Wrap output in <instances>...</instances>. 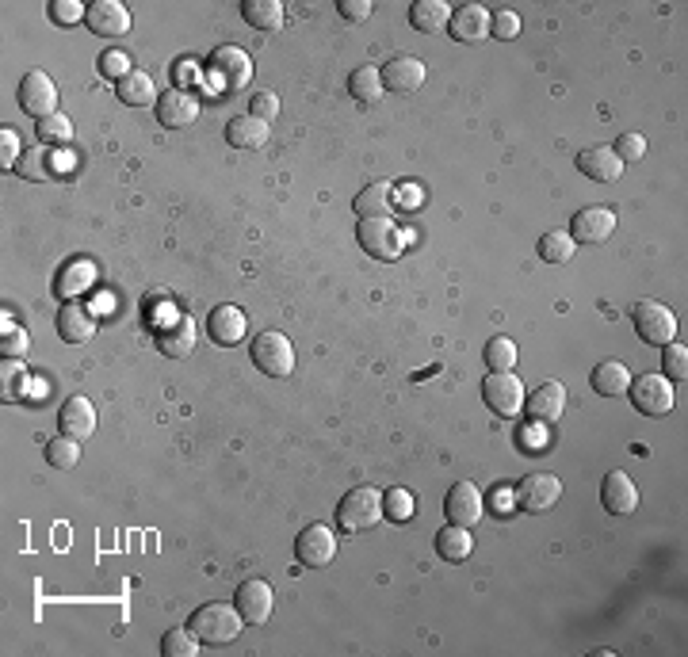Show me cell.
<instances>
[{"mask_svg":"<svg viewBox=\"0 0 688 657\" xmlns=\"http://www.w3.org/2000/svg\"><path fill=\"white\" fill-rule=\"evenodd\" d=\"M245 627V619L234 604H199L188 619V631H192L203 646H222V642H234Z\"/></svg>","mask_w":688,"mask_h":657,"instance_id":"obj_1","label":"cell"},{"mask_svg":"<svg viewBox=\"0 0 688 657\" xmlns=\"http://www.w3.org/2000/svg\"><path fill=\"white\" fill-rule=\"evenodd\" d=\"M383 520V493L375 489H348L337 505V524H341L344 535H356V531H367L375 528Z\"/></svg>","mask_w":688,"mask_h":657,"instance_id":"obj_2","label":"cell"},{"mask_svg":"<svg viewBox=\"0 0 688 657\" xmlns=\"http://www.w3.org/2000/svg\"><path fill=\"white\" fill-rule=\"evenodd\" d=\"M249 356H253L260 375H268V379H287V375L295 371V348H291V340L283 337V333H276V329L257 333Z\"/></svg>","mask_w":688,"mask_h":657,"instance_id":"obj_3","label":"cell"},{"mask_svg":"<svg viewBox=\"0 0 688 657\" xmlns=\"http://www.w3.org/2000/svg\"><path fill=\"white\" fill-rule=\"evenodd\" d=\"M356 241L367 256L375 260H398L406 253V234L390 222V218H360L356 226Z\"/></svg>","mask_w":688,"mask_h":657,"instance_id":"obj_4","label":"cell"},{"mask_svg":"<svg viewBox=\"0 0 688 657\" xmlns=\"http://www.w3.org/2000/svg\"><path fill=\"white\" fill-rule=\"evenodd\" d=\"M627 398H631V405H635L643 417H666L669 409H673V402H677L673 382H669L666 375H639V379H631Z\"/></svg>","mask_w":688,"mask_h":657,"instance_id":"obj_5","label":"cell"},{"mask_svg":"<svg viewBox=\"0 0 688 657\" xmlns=\"http://www.w3.org/2000/svg\"><path fill=\"white\" fill-rule=\"evenodd\" d=\"M16 100H20L23 115H31L35 123L46 119V115H58V88H54V81L46 77L43 69L23 73L20 88H16Z\"/></svg>","mask_w":688,"mask_h":657,"instance_id":"obj_6","label":"cell"},{"mask_svg":"<svg viewBox=\"0 0 688 657\" xmlns=\"http://www.w3.org/2000/svg\"><path fill=\"white\" fill-rule=\"evenodd\" d=\"M635 333H639L643 344H662L666 348L669 340H677V318H673L669 306L646 298V302L635 306Z\"/></svg>","mask_w":688,"mask_h":657,"instance_id":"obj_7","label":"cell"},{"mask_svg":"<svg viewBox=\"0 0 688 657\" xmlns=\"http://www.w3.org/2000/svg\"><path fill=\"white\" fill-rule=\"evenodd\" d=\"M482 398L497 417H516L524 409V382L513 371H490L482 382Z\"/></svg>","mask_w":688,"mask_h":657,"instance_id":"obj_8","label":"cell"},{"mask_svg":"<svg viewBox=\"0 0 688 657\" xmlns=\"http://www.w3.org/2000/svg\"><path fill=\"white\" fill-rule=\"evenodd\" d=\"M295 558H299V566H306V570L329 566L337 558V535H333V528H325V524L302 528L299 539H295Z\"/></svg>","mask_w":688,"mask_h":657,"instance_id":"obj_9","label":"cell"},{"mask_svg":"<svg viewBox=\"0 0 688 657\" xmlns=\"http://www.w3.org/2000/svg\"><path fill=\"white\" fill-rule=\"evenodd\" d=\"M562 497V482L555 474H528L520 486L513 489V505L524 512H547L555 509Z\"/></svg>","mask_w":688,"mask_h":657,"instance_id":"obj_10","label":"cell"},{"mask_svg":"<svg viewBox=\"0 0 688 657\" xmlns=\"http://www.w3.org/2000/svg\"><path fill=\"white\" fill-rule=\"evenodd\" d=\"M272 604H276V593H272V585H268V581L249 577V581H241V585H237L234 608L241 612V619H245L249 627L268 623V619H272Z\"/></svg>","mask_w":688,"mask_h":657,"instance_id":"obj_11","label":"cell"},{"mask_svg":"<svg viewBox=\"0 0 688 657\" xmlns=\"http://www.w3.org/2000/svg\"><path fill=\"white\" fill-rule=\"evenodd\" d=\"M211 73L226 85V92H241V88L253 81V58L241 50V46H218L211 54Z\"/></svg>","mask_w":688,"mask_h":657,"instance_id":"obj_12","label":"cell"},{"mask_svg":"<svg viewBox=\"0 0 688 657\" xmlns=\"http://www.w3.org/2000/svg\"><path fill=\"white\" fill-rule=\"evenodd\" d=\"M616 211L612 207H581L578 214H574V222H570V237L578 241V245H601V241H608V237L616 234Z\"/></svg>","mask_w":688,"mask_h":657,"instance_id":"obj_13","label":"cell"},{"mask_svg":"<svg viewBox=\"0 0 688 657\" xmlns=\"http://www.w3.org/2000/svg\"><path fill=\"white\" fill-rule=\"evenodd\" d=\"M379 77H383V88H387V92H417V88L425 85L429 69H425L421 58H413V54H394V58L379 69Z\"/></svg>","mask_w":688,"mask_h":657,"instance_id":"obj_14","label":"cell"},{"mask_svg":"<svg viewBox=\"0 0 688 657\" xmlns=\"http://www.w3.org/2000/svg\"><path fill=\"white\" fill-rule=\"evenodd\" d=\"M444 516H448V524H459V528H474L482 520V493L474 489V482H455L448 489Z\"/></svg>","mask_w":688,"mask_h":657,"instance_id":"obj_15","label":"cell"},{"mask_svg":"<svg viewBox=\"0 0 688 657\" xmlns=\"http://www.w3.org/2000/svg\"><path fill=\"white\" fill-rule=\"evenodd\" d=\"M157 119H161V127L169 130L192 127L195 119H199V100H195L192 92H184V88H169L157 100Z\"/></svg>","mask_w":688,"mask_h":657,"instance_id":"obj_16","label":"cell"},{"mask_svg":"<svg viewBox=\"0 0 688 657\" xmlns=\"http://www.w3.org/2000/svg\"><path fill=\"white\" fill-rule=\"evenodd\" d=\"M601 505H604V512H612V516H627V512L639 509V489H635V482L627 478L624 470H608V474H604Z\"/></svg>","mask_w":688,"mask_h":657,"instance_id":"obj_17","label":"cell"},{"mask_svg":"<svg viewBox=\"0 0 688 657\" xmlns=\"http://www.w3.org/2000/svg\"><path fill=\"white\" fill-rule=\"evenodd\" d=\"M85 23L104 39H119V35L130 31V12L127 4H119V0H96V4H88Z\"/></svg>","mask_w":688,"mask_h":657,"instance_id":"obj_18","label":"cell"},{"mask_svg":"<svg viewBox=\"0 0 688 657\" xmlns=\"http://www.w3.org/2000/svg\"><path fill=\"white\" fill-rule=\"evenodd\" d=\"M448 35L455 43H482L490 35V8L486 4H463L459 12H452Z\"/></svg>","mask_w":688,"mask_h":657,"instance_id":"obj_19","label":"cell"},{"mask_svg":"<svg viewBox=\"0 0 688 657\" xmlns=\"http://www.w3.org/2000/svg\"><path fill=\"white\" fill-rule=\"evenodd\" d=\"M562 413H566V386L562 382H543V386H536L532 390V398H528V417L536 424H555L562 421Z\"/></svg>","mask_w":688,"mask_h":657,"instance_id":"obj_20","label":"cell"},{"mask_svg":"<svg viewBox=\"0 0 688 657\" xmlns=\"http://www.w3.org/2000/svg\"><path fill=\"white\" fill-rule=\"evenodd\" d=\"M245 329H249V325H245V314H241L237 306H230V302L215 306L211 318H207V333H211V340L222 344V348L241 344V340H245Z\"/></svg>","mask_w":688,"mask_h":657,"instance_id":"obj_21","label":"cell"},{"mask_svg":"<svg viewBox=\"0 0 688 657\" xmlns=\"http://www.w3.org/2000/svg\"><path fill=\"white\" fill-rule=\"evenodd\" d=\"M578 169L597 184H612V180H620L624 161L612 153V146H589L578 153Z\"/></svg>","mask_w":688,"mask_h":657,"instance_id":"obj_22","label":"cell"},{"mask_svg":"<svg viewBox=\"0 0 688 657\" xmlns=\"http://www.w3.org/2000/svg\"><path fill=\"white\" fill-rule=\"evenodd\" d=\"M58 424H62V436H73V440H88L96 432V409L88 398H65L62 413H58Z\"/></svg>","mask_w":688,"mask_h":657,"instance_id":"obj_23","label":"cell"},{"mask_svg":"<svg viewBox=\"0 0 688 657\" xmlns=\"http://www.w3.org/2000/svg\"><path fill=\"white\" fill-rule=\"evenodd\" d=\"M92 333H96V318L81 302H65L58 310V337L65 344H85V340H92Z\"/></svg>","mask_w":688,"mask_h":657,"instance_id":"obj_24","label":"cell"},{"mask_svg":"<svg viewBox=\"0 0 688 657\" xmlns=\"http://www.w3.org/2000/svg\"><path fill=\"white\" fill-rule=\"evenodd\" d=\"M352 207H356L360 218H390V211H394V188L383 184V180H371V184L356 191Z\"/></svg>","mask_w":688,"mask_h":657,"instance_id":"obj_25","label":"cell"},{"mask_svg":"<svg viewBox=\"0 0 688 657\" xmlns=\"http://www.w3.org/2000/svg\"><path fill=\"white\" fill-rule=\"evenodd\" d=\"M409 23H413V31H421V35L448 31L452 8H448L444 0H413V4H409Z\"/></svg>","mask_w":688,"mask_h":657,"instance_id":"obj_26","label":"cell"},{"mask_svg":"<svg viewBox=\"0 0 688 657\" xmlns=\"http://www.w3.org/2000/svg\"><path fill=\"white\" fill-rule=\"evenodd\" d=\"M226 142H230L234 149H264L268 146V123L245 111V115L230 119V127H226Z\"/></svg>","mask_w":688,"mask_h":657,"instance_id":"obj_27","label":"cell"},{"mask_svg":"<svg viewBox=\"0 0 688 657\" xmlns=\"http://www.w3.org/2000/svg\"><path fill=\"white\" fill-rule=\"evenodd\" d=\"M115 96L127 107H150L157 104V85L146 69H130L123 81H115Z\"/></svg>","mask_w":688,"mask_h":657,"instance_id":"obj_28","label":"cell"},{"mask_svg":"<svg viewBox=\"0 0 688 657\" xmlns=\"http://www.w3.org/2000/svg\"><path fill=\"white\" fill-rule=\"evenodd\" d=\"M589 386L601 398H620V394H627V386H631V371L620 360H601L593 367V375H589Z\"/></svg>","mask_w":688,"mask_h":657,"instance_id":"obj_29","label":"cell"},{"mask_svg":"<svg viewBox=\"0 0 688 657\" xmlns=\"http://www.w3.org/2000/svg\"><path fill=\"white\" fill-rule=\"evenodd\" d=\"M157 348H161L165 356H172V360H188L195 352V325L188 318L172 321L169 329L157 337Z\"/></svg>","mask_w":688,"mask_h":657,"instance_id":"obj_30","label":"cell"},{"mask_svg":"<svg viewBox=\"0 0 688 657\" xmlns=\"http://www.w3.org/2000/svg\"><path fill=\"white\" fill-rule=\"evenodd\" d=\"M241 16L249 20V27H257V31H280L283 23H287V8H283L280 0H245L241 4Z\"/></svg>","mask_w":688,"mask_h":657,"instance_id":"obj_31","label":"cell"},{"mask_svg":"<svg viewBox=\"0 0 688 657\" xmlns=\"http://www.w3.org/2000/svg\"><path fill=\"white\" fill-rule=\"evenodd\" d=\"M348 92H352V100L356 104H379L383 100V77H379V69L375 65H360V69H352L348 73Z\"/></svg>","mask_w":688,"mask_h":657,"instance_id":"obj_32","label":"cell"},{"mask_svg":"<svg viewBox=\"0 0 688 657\" xmlns=\"http://www.w3.org/2000/svg\"><path fill=\"white\" fill-rule=\"evenodd\" d=\"M474 551L471 528H459V524H448L444 531H436V554L444 562H467Z\"/></svg>","mask_w":688,"mask_h":657,"instance_id":"obj_33","label":"cell"},{"mask_svg":"<svg viewBox=\"0 0 688 657\" xmlns=\"http://www.w3.org/2000/svg\"><path fill=\"white\" fill-rule=\"evenodd\" d=\"M92 279H96V268L88 264V260H81V264H69V268H62V276H58V295L62 298H77L85 287H92Z\"/></svg>","mask_w":688,"mask_h":657,"instance_id":"obj_34","label":"cell"},{"mask_svg":"<svg viewBox=\"0 0 688 657\" xmlns=\"http://www.w3.org/2000/svg\"><path fill=\"white\" fill-rule=\"evenodd\" d=\"M46 463L58 470H73L81 463V440H73V436H54V440H46Z\"/></svg>","mask_w":688,"mask_h":657,"instance_id":"obj_35","label":"cell"},{"mask_svg":"<svg viewBox=\"0 0 688 657\" xmlns=\"http://www.w3.org/2000/svg\"><path fill=\"white\" fill-rule=\"evenodd\" d=\"M413 512H417V501H413V493L402 486H394L383 493V516L387 520H394V524H409L413 520Z\"/></svg>","mask_w":688,"mask_h":657,"instance_id":"obj_36","label":"cell"},{"mask_svg":"<svg viewBox=\"0 0 688 657\" xmlns=\"http://www.w3.org/2000/svg\"><path fill=\"white\" fill-rule=\"evenodd\" d=\"M35 134H39L43 146H69L73 142V123H69V115H46V119L35 123Z\"/></svg>","mask_w":688,"mask_h":657,"instance_id":"obj_37","label":"cell"},{"mask_svg":"<svg viewBox=\"0 0 688 657\" xmlns=\"http://www.w3.org/2000/svg\"><path fill=\"white\" fill-rule=\"evenodd\" d=\"M574 249H578V241L570 234H562V230H551V234L539 237V256H543L547 264H566V260L574 256Z\"/></svg>","mask_w":688,"mask_h":657,"instance_id":"obj_38","label":"cell"},{"mask_svg":"<svg viewBox=\"0 0 688 657\" xmlns=\"http://www.w3.org/2000/svg\"><path fill=\"white\" fill-rule=\"evenodd\" d=\"M482 360H486V367H490V371H513V367H516V344L509 337L486 340V352H482Z\"/></svg>","mask_w":688,"mask_h":657,"instance_id":"obj_39","label":"cell"},{"mask_svg":"<svg viewBox=\"0 0 688 657\" xmlns=\"http://www.w3.org/2000/svg\"><path fill=\"white\" fill-rule=\"evenodd\" d=\"M16 176H23V180H46L50 176V153L46 149H27L20 157V165H16Z\"/></svg>","mask_w":688,"mask_h":657,"instance_id":"obj_40","label":"cell"},{"mask_svg":"<svg viewBox=\"0 0 688 657\" xmlns=\"http://www.w3.org/2000/svg\"><path fill=\"white\" fill-rule=\"evenodd\" d=\"M195 650H199V638H195L188 627H176V631H169L165 642H161V654L165 657H195Z\"/></svg>","mask_w":688,"mask_h":657,"instance_id":"obj_41","label":"cell"},{"mask_svg":"<svg viewBox=\"0 0 688 657\" xmlns=\"http://www.w3.org/2000/svg\"><path fill=\"white\" fill-rule=\"evenodd\" d=\"M662 367H666V379L669 382H685V375H688V348H685V344L669 340L666 356H662Z\"/></svg>","mask_w":688,"mask_h":657,"instance_id":"obj_42","label":"cell"},{"mask_svg":"<svg viewBox=\"0 0 688 657\" xmlns=\"http://www.w3.org/2000/svg\"><path fill=\"white\" fill-rule=\"evenodd\" d=\"M0 356L4 360H23L27 356V333H23L16 321L4 318V340H0Z\"/></svg>","mask_w":688,"mask_h":657,"instance_id":"obj_43","label":"cell"},{"mask_svg":"<svg viewBox=\"0 0 688 657\" xmlns=\"http://www.w3.org/2000/svg\"><path fill=\"white\" fill-rule=\"evenodd\" d=\"M0 382H4V402H8V398H23V390H27V371H23V363L4 360V367H0Z\"/></svg>","mask_w":688,"mask_h":657,"instance_id":"obj_44","label":"cell"},{"mask_svg":"<svg viewBox=\"0 0 688 657\" xmlns=\"http://www.w3.org/2000/svg\"><path fill=\"white\" fill-rule=\"evenodd\" d=\"M88 16V8H81L77 0H54L50 4V20L58 23V27H73V23H81Z\"/></svg>","mask_w":688,"mask_h":657,"instance_id":"obj_45","label":"cell"},{"mask_svg":"<svg viewBox=\"0 0 688 657\" xmlns=\"http://www.w3.org/2000/svg\"><path fill=\"white\" fill-rule=\"evenodd\" d=\"M100 73L111 77V81H123L130 73V54L127 50H108V54H100Z\"/></svg>","mask_w":688,"mask_h":657,"instance_id":"obj_46","label":"cell"},{"mask_svg":"<svg viewBox=\"0 0 688 657\" xmlns=\"http://www.w3.org/2000/svg\"><path fill=\"white\" fill-rule=\"evenodd\" d=\"M249 115H257V119H264V123H272V119L280 115V96H276V92H253V100H249Z\"/></svg>","mask_w":688,"mask_h":657,"instance_id":"obj_47","label":"cell"},{"mask_svg":"<svg viewBox=\"0 0 688 657\" xmlns=\"http://www.w3.org/2000/svg\"><path fill=\"white\" fill-rule=\"evenodd\" d=\"M490 35L505 39V43L516 39V35H520V16L509 12V8H505V12H497V16H490Z\"/></svg>","mask_w":688,"mask_h":657,"instance_id":"obj_48","label":"cell"},{"mask_svg":"<svg viewBox=\"0 0 688 657\" xmlns=\"http://www.w3.org/2000/svg\"><path fill=\"white\" fill-rule=\"evenodd\" d=\"M612 153H616L620 161H643V153H646L643 134H620V142H616Z\"/></svg>","mask_w":688,"mask_h":657,"instance_id":"obj_49","label":"cell"},{"mask_svg":"<svg viewBox=\"0 0 688 657\" xmlns=\"http://www.w3.org/2000/svg\"><path fill=\"white\" fill-rule=\"evenodd\" d=\"M0 165H4V169H8V165H12V169H16V165H20V134H16V130H0Z\"/></svg>","mask_w":688,"mask_h":657,"instance_id":"obj_50","label":"cell"},{"mask_svg":"<svg viewBox=\"0 0 688 657\" xmlns=\"http://www.w3.org/2000/svg\"><path fill=\"white\" fill-rule=\"evenodd\" d=\"M337 12H341L348 23H364V20H371L375 4H371V0H341V4H337Z\"/></svg>","mask_w":688,"mask_h":657,"instance_id":"obj_51","label":"cell"},{"mask_svg":"<svg viewBox=\"0 0 688 657\" xmlns=\"http://www.w3.org/2000/svg\"><path fill=\"white\" fill-rule=\"evenodd\" d=\"M490 501H494V509H513V493H509V489H497L494 486Z\"/></svg>","mask_w":688,"mask_h":657,"instance_id":"obj_52","label":"cell"},{"mask_svg":"<svg viewBox=\"0 0 688 657\" xmlns=\"http://www.w3.org/2000/svg\"><path fill=\"white\" fill-rule=\"evenodd\" d=\"M184 77H195V65H188V62H176V81H184Z\"/></svg>","mask_w":688,"mask_h":657,"instance_id":"obj_53","label":"cell"}]
</instances>
